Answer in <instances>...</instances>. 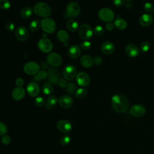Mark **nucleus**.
Wrapping results in <instances>:
<instances>
[{
	"label": "nucleus",
	"mask_w": 154,
	"mask_h": 154,
	"mask_svg": "<svg viewBox=\"0 0 154 154\" xmlns=\"http://www.w3.org/2000/svg\"><path fill=\"white\" fill-rule=\"evenodd\" d=\"M1 143L4 145H8L11 142V138L8 135H3L1 137Z\"/></svg>",
	"instance_id": "39"
},
{
	"label": "nucleus",
	"mask_w": 154,
	"mask_h": 154,
	"mask_svg": "<svg viewBox=\"0 0 154 154\" xmlns=\"http://www.w3.org/2000/svg\"><path fill=\"white\" fill-rule=\"evenodd\" d=\"M113 4L117 7H120L125 4V0H114Z\"/></svg>",
	"instance_id": "44"
},
{
	"label": "nucleus",
	"mask_w": 154,
	"mask_h": 154,
	"mask_svg": "<svg viewBox=\"0 0 154 154\" xmlns=\"http://www.w3.org/2000/svg\"><path fill=\"white\" fill-rule=\"evenodd\" d=\"M11 7L9 0H0V8L3 10H7Z\"/></svg>",
	"instance_id": "34"
},
{
	"label": "nucleus",
	"mask_w": 154,
	"mask_h": 154,
	"mask_svg": "<svg viewBox=\"0 0 154 154\" xmlns=\"http://www.w3.org/2000/svg\"><path fill=\"white\" fill-rule=\"evenodd\" d=\"M58 84V85H59L60 87L64 88V87H66L67 86L68 83H67V82L66 81V80H65V79H61L59 81Z\"/></svg>",
	"instance_id": "47"
},
{
	"label": "nucleus",
	"mask_w": 154,
	"mask_h": 154,
	"mask_svg": "<svg viewBox=\"0 0 154 154\" xmlns=\"http://www.w3.org/2000/svg\"><path fill=\"white\" fill-rule=\"evenodd\" d=\"M80 13V7L76 2H71L68 4L66 10L67 17L74 18L77 17Z\"/></svg>",
	"instance_id": "4"
},
{
	"label": "nucleus",
	"mask_w": 154,
	"mask_h": 154,
	"mask_svg": "<svg viewBox=\"0 0 154 154\" xmlns=\"http://www.w3.org/2000/svg\"><path fill=\"white\" fill-rule=\"evenodd\" d=\"M7 132V128L6 125L4 123L0 122V135L2 136L3 135L6 134Z\"/></svg>",
	"instance_id": "42"
},
{
	"label": "nucleus",
	"mask_w": 154,
	"mask_h": 154,
	"mask_svg": "<svg viewBox=\"0 0 154 154\" xmlns=\"http://www.w3.org/2000/svg\"><path fill=\"white\" fill-rule=\"evenodd\" d=\"M94 63L97 66H100L102 63V59L99 57H96L93 60Z\"/></svg>",
	"instance_id": "48"
},
{
	"label": "nucleus",
	"mask_w": 154,
	"mask_h": 154,
	"mask_svg": "<svg viewBox=\"0 0 154 154\" xmlns=\"http://www.w3.org/2000/svg\"><path fill=\"white\" fill-rule=\"evenodd\" d=\"M42 91L45 95H51L53 93V87L49 82H45L42 87Z\"/></svg>",
	"instance_id": "29"
},
{
	"label": "nucleus",
	"mask_w": 154,
	"mask_h": 154,
	"mask_svg": "<svg viewBox=\"0 0 154 154\" xmlns=\"http://www.w3.org/2000/svg\"><path fill=\"white\" fill-rule=\"evenodd\" d=\"M40 26V22L37 19L33 20L32 22H31V23H29V29L32 32L37 31L38 30Z\"/></svg>",
	"instance_id": "30"
},
{
	"label": "nucleus",
	"mask_w": 154,
	"mask_h": 154,
	"mask_svg": "<svg viewBox=\"0 0 154 154\" xmlns=\"http://www.w3.org/2000/svg\"><path fill=\"white\" fill-rule=\"evenodd\" d=\"M40 26L43 31L48 34L53 33L56 29V23L55 21L51 18H45L40 22Z\"/></svg>",
	"instance_id": "3"
},
{
	"label": "nucleus",
	"mask_w": 154,
	"mask_h": 154,
	"mask_svg": "<svg viewBox=\"0 0 154 154\" xmlns=\"http://www.w3.org/2000/svg\"><path fill=\"white\" fill-rule=\"evenodd\" d=\"M143 8H144V10L146 12H147L148 13H152L154 11V6H153V5L152 3L149 2H146L144 4Z\"/></svg>",
	"instance_id": "35"
},
{
	"label": "nucleus",
	"mask_w": 154,
	"mask_h": 154,
	"mask_svg": "<svg viewBox=\"0 0 154 154\" xmlns=\"http://www.w3.org/2000/svg\"><path fill=\"white\" fill-rule=\"evenodd\" d=\"M34 103L37 106H42L45 103V100L42 97H37L34 100Z\"/></svg>",
	"instance_id": "37"
},
{
	"label": "nucleus",
	"mask_w": 154,
	"mask_h": 154,
	"mask_svg": "<svg viewBox=\"0 0 154 154\" xmlns=\"http://www.w3.org/2000/svg\"><path fill=\"white\" fill-rule=\"evenodd\" d=\"M111 104L113 109L119 113L126 112L129 106L128 99L123 95L120 94L114 95L112 97Z\"/></svg>",
	"instance_id": "1"
},
{
	"label": "nucleus",
	"mask_w": 154,
	"mask_h": 154,
	"mask_svg": "<svg viewBox=\"0 0 154 154\" xmlns=\"http://www.w3.org/2000/svg\"><path fill=\"white\" fill-rule=\"evenodd\" d=\"M131 114L137 117H140L143 116L146 113L145 108L140 104H137L132 106L130 108Z\"/></svg>",
	"instance_id": "15"
},
{
	"label": "nucleus",
	"mask_w": 154,
	"mask_h": 154,
	"mask_svg": "<svg viewBox=\"0 0 154 154\" xmlns=\"http://www.w3.org/2000/svg\"><path fill=\"white\" fill-rule=\"evenodd\" d=\"M57 126L60 131L64 134L69 133L72 129L71 123L67 120H60L58 122Z\"/></svg>",
	"instance_id": "13"
},
{
	"label": "nucleus",
	"mask_w": 154,
	"mask_h": 154,
	"mask_svg": "<svg viewBox=\"0 0 154 154\" xmlns=\"http://www.w3.org/2000/svg\"><path fill=\"white\" fill-rule=\"evenodd\" d=\"M153 19V16L151 14L146 13L140 17L139 23L143 27H148L152 23Z\"/></svg>",
	"instance_id": "19"
},
{
	"label": "nucleus",
	"mask_w": 154,
	"mask_h": 154,
	"mask_svg": "<svg viewBox=\"0 0 154 154\" xmlns=\"http://www.w3.org/2000/svg\"><path fill=\"white\" fill-rule=\"evenodd\" d=\"M76 85L75 83L73 82H70V83H68L67 84V86L66 87V90H67V92L69 93V94H73L74 93H76Z\"/></svg>",
	"instance_id": "32"
},
{
	"label": "nucleus",
	"mask_w": 154,
	"mask_h": 154,
	"mask_svg": "<svg viewBox=\"0 0 154 154\" xmlns=\"http://www.w3.org/2000/svg\"><path fill=\"white\" fill-rule=\"evenodd\" d=\"M5 28L8 31L12 32L14 29V24L11 21H8L5 23Z\"/></svg>",
	"instance_id": "40"
},
{
	"label": "nucleus",
	"mask_w": 154,
	"mask_h": 154,
	"mask_svg": "<svg viewBox=\"0 0 154 154\" xmlns=\"http://www.w3.org/2000/svg\"><path fill=\"white\" fill-rule=\"evenodd\" d=\"M67 28L68 30L70 32H75L78 29L79 26H78V23L77 22L73 19H70L66 23Z\"/></svg>",
	"instance_id": "25"
},
{
	"label": "nucleus",
	"mask_w": 154,
	"mask_h": 154,
	"mask_svg": "<svg viewBox=\"0 0 154 154\" xmlns=\"http://www.w3.org/2000/svg\"><path fill=\"white\" fill-rule=\"evenodd\" d=\"M86 94H87V90L84 88H78L75 93V96L78 99H83L84 97H85Z\"/></svg>",
	"instance_id": "31"
},
{
	"label": "nucleus",
	"mask_w": 154,
	"mask_h": 154,
	"mask_svg": "<svg viewBox=\"0 0 154 154\" xmlns=\"http://www.w3.org/2000/svg\"><path fill=\"white\" fill-rule=\"evenodd\" d=\"M127 1H134V0H126Z\"/></svg>",
	"instance_id": "51"
},
{
	"label": "nucleus",
	"mask_w": 154,
	"mask_h": 154,
	"mask_svg": "<svg viewBox=\"0 0 154 154\" xmlns=\"http://www.w3.org/2000/svg\"><path fill=\"white\" fill-rule=\"evenodd\" d=\"M24 72L29 75L37 74L40 70L39 65L34 61H29L26 63L23 66Z\"/></svg>",
	"instance_id": "9"
},
{
	"label": "nucleus",
	"mask_w": 154,
	"mask_h": 154,
	"mask_svg": "<svg viewBox=\"0 0 154 154\" xmlns=\"http://www.w3.org/2000/svg\"><path fill=\"white\" fill-rule=\"evenodd\" d=\"M32 14V10L29 7H25L20 11V16L23 19H27Z\"/></svg>",
	"instance_id": "27"
},
{
	"label": "nucleus",
	"mask_w": 154,
	"mask_h": 154,
	"mask_svg": "<svg viewBox=\"0 0 154 154\" xmlns=\"http://www.w3.org/2000/svg\"><path fill=\"white\" fill-rule=\"evenodd\" d=\"M57 37L58 39L61 42H63V43H67L69 38L68 33L65 30H63V29H61L58 31L57 34Z\"/></svg>",
	"instance_id": "24"
},
{
	"label": "nucleus",
	"mask_w": 154,
	"mask_h": 154,
	"mask_svg": "<svg viewBox=\"0 0 154 154\" xmlns=\"http://www.w3.org/2000/svg\"><path fill=\"white\" fill-rule=\"evenodd\" d=\"M25 95V90L22 87H17L12 91V97L16 100H20L22 99Z\"/></svg>",
	"instance_id": "20"
},
{
	"label": "nucleus",
	"mask_w": 154,
	"mask_h": 154,
	"mask_svg": "<svg viewBox=\"0 0 154 154\" xmlns=\"http://www.w3.org/2000/svg\"><path fill=\"white\" fill-rule=\"evenodd\" d=\"M37 45L39 49L45 53L50 52L53 48V45L51 41L45 37L40 39L38 42Z\"/></svg>",
	"instance_id": "7"
},
{
	"label": "nucleus",
	"mask_w": 154,
	"mask_h": 154,
	"mask_svg": "<svg viewBox=\"0 0 154 154\" xmlns=\"http://www.w3.org/2000/svg\"><path fill=\"white\" fill-rule=\"evenodd\" d=\"M81 47L82 48V49L87 51V50H88V49H90L91 48V44L88 41H84V42L81 43Z\"/></svg>",
	"instance_id": "41"
},
{
	"label": "nucleus",
	"mask_w": 154,
	"mask_h": 154,
	"mask_svg": "<svg viewBox=\"0 0 154 154\" xmlns=\"http://www.w3.org/2000/svg\"><path fill=\"white\" fill-rule=\"evenodd\" d=\"M58 102L57 97L55 96H50L46 101V106L49 108H52Z\"/></svg>",
	"instance_id": "28"
},
{
	"label": "nucleus",
	"mask_w": 154,
	"mask_h": 154,
	"mask_svg": "<svg viewBox=\"0 0 154 154\" xmlns=\"http://www.w3.org/2000/svg\"><path fill=\"white\" fill-rule=\"evenodd\" d=\"M26 91L31 97H36L40 92V88L35 82H30L26 86Z\"/></svg>",
	"instance_id": "16"
},
{
	"label": "nucleus",
	"mask_w": 154,
	"mask_h": 154,
	"mask_svg": "<svg viewBox=\"0 0 154 154\" xmlns=\"http://www.w3.org/2000/svg\"><path fill=\"white\" fill-rule=\"evenodd\" d=\"M63 75L67 80H72L76 76V68L73 64L67 65L63 69Z\"/></svg>",
	"instance_id": "10"
},
{
	"label": "nucleus",
	"mask_w": 154,
	"mask_h": 154,
	"mask_svg": "<svg viewBox=\"0 0 154 154\" xmlns=\"http://www.w3.org/2000/svg\"><path fill=\"white\" fill-rule=\"evenodd\" d=\"M48 63L47 62V61H43L42 63H41V65H40V66H41V67L42 68V69H46V68H47L48 67Z\"/></svg>",
	"instance_id": "49"
},
{
	"label": "nucleus",
	"mask_w": 154,
	"mask_h": 154,
	"mask_svg": "<svg viewBox=\"0 0 154 154\" xmlns=\"http://www.w3.org/2000/svg\"><path fill=\"white\" fill-rule=\"evenodd\" d=\"M93 34L91 26L87 23H83L79 26L78 35L79 37L84 40L90 38Z\"/></svg>",
	"instance_id": "5"
},
{
	"label": "nucleus",
	"mask_w": 154,
	"mask_h": 154,
	"mask_svg": "<svg viewBox=\"0 0 154 154\" xmlns=\"http://www.w3.org/2000/svg\"><path fill=\"white\" fill-rule=\"evenodd\" d=\"M93 32L97 35H101L104 32V29L102 26L97 25L95 26Z\"/></svg>",
	"instance_id": "38"
},
{
	"label": "nucleus",
	"mask_w": 154,
	"mask_h": 154,
	"mask_svg": "<svg viewBox=\"0 0 154 154\" xmlns=\"http://www.w3.org/2000/svg\"><path fill=\"white\" fill-rule=\"evenodd\" d=\"M80 63L82 66L85 68H89L92 66L93 64V59L88 55H84L81 57L80 59Z\"/></svg>",
	"instance_id": "23"
},
{
	"label": "nucleus",
	"mask_w": 154,
	"mask_h": 154,
	"mask_svg": "<svg viewBox=\"0 0 154 154\" xmlns=\"http://www.w3.org/2000/svg\"><path fill=\"white\" fill-rule=\"evenodd\" d=\"M46 61L53 67H58L62 63V58L59 54L51 52L47 56Z\"/></svg>",
	"instance_id": "11"
},
{
	"label": "nucleus",
	"mask_w": 154,
	"mask_h": 154,
	"mask_svg": "<svg viewBox=\"0 0 154 154\" xmlns=\"http://www.w3.org/2000/svg\"><path fill=\"white\" fill-rule=\"evenodd\" d=\"M141 1H145V0H141Z\"/></svg>",
	"instance_id": "52"
},
{
	"label": "nucleus",
	"mask_w": 154,
	"mask_h": 154,
	"mask_svg": "<svg viewBox=\"0 0 154 154\" xmlns=\"http://www.w3.org/2000/svg\"><path fill=\"white\" fill-rule=\"evenodd\" d=\"M33 79H34V80L35 81H40V79L39 77L37 76V75H35V76H34V78H33Z\"/></svg>",
	"instance_id": "50"
},
{
	"label": "nucleus",
	"mask_w": 154,
	"mask_h": 154,
	"mask_svg": "<svg viewBox=\"0 0 154 154\" xmlns=\"http://www.w3.org/2000/svg\"><path fill=\"white\" fill-rule=\"evenodd\" d=\"M114 24L113 23H112L111 22H107L106 23V25H105V27H106V29L109 31H111L114 29Z\"/></svg>",
	"instance_id": "45"
},
{
	"label": "nucleus",
	"mask_w": 154,
	"mask_h": 154,
	"mask_svg": "<svg viewBox=\"0 0 154 154\" xmlns=\"http://www.w3.org/2000/svg\"><path fill=\"white\" fill-rule=\"evenodd\" d=\"M58 103L62 108H69L73 105V100L70 96L63 95L58 99Z\"/></svg>",
	"instance_id": "17"
},
{
	"label": "nucleus",
	"mask_w": 154,
	"mask_h": 154,
	"mask_svg": "<svg viewBox=\"0 0 154 154\" xmlns=\"http://www.w3.org/2000/svg\"><path fill=\"white\" fill-rule=\"evenodd\" d=\"M114 25L117 28L119 29H124L127 27V22L125 20L121 19V18H117L114 21Z\"/></svg>",
	"instance_id": "26"
},
{
	"label": "nucleus",
	"mask_w": 154,
	"mask_h": 154,
	"mask_svg": "<svg viewBox=\"0 0 154 154\" xmlns=\"http://www.w3.org/2000/svg\"><path fill=\"white\" fill-rule=\"evenodd\" d=\"M115 49L114 44L109 41L104 42L101 46V51L105 55L111 54Z\"/></svg>",
	"instance_id": "22"
},
{
	"label": "nucleus",
	"mask_w": 154,
	"mask_h": 154,
	"mask_svg": "<svg viewBox=\"0 0 154 154\" xmlns=\"http://www.w3.org/2000/svg\"><path fill=\"white\" fill-rule=\"evenodd\" d=\"M61 76L57 69L51 67L48 70V80L50 84L55 85L59 82Z\"/></svg>",
	"instance_id": "8"
},
{
	"label": "nucleus",
	"mask_w": 154,
	"mask_h": 154,
	"mask_svg": "<svg viewBox=\"0 0 154 154\" xmlns=\"http://www.w3.org/2000/svg\"><path fill=\"white\" fill-rule=\"evenodd\" d=\"M81 54V49L79 45H72L68 51V55L70 58L72 59L78 58Z\"/></svg>",
	"instance_id": "21"
},
{
	"label": "nucleus",
	"mask_w": 154,
	"mask_h": 154,
	"mask_svg": "<svg viewBox=\"0 0 154 154\" xmlns=\"http://www.w3.org/2000/svg\"><path fill=\"white\" fill-rule=\"evenodd\" d=\"M34 13L38 16L42 17H48L51 14V9L46 3L40 2L36 4L33 8Z\"/></svg>",
	"instance_id": "2"
},
{
	"label": "nucleus",
	"mask_w": 154,
	"mask_h": 154,
	"mask_svg": "<svg viewBox=\"0 0 154 154\" xmlns=\"http://www.w3.org/2000/svg\"><path fill=\"white\" fill-rule=\"evenodd\" d=\"M126 54L129 57H137L140 53V49L138 48L134 44H129L127 45L125 49Z\"/></svg>",
	"instance_id": "18"
},
{
	"label": "nucleus",
	"mask_w": 154,
	"mask_h": 154,
	"mask_svg": "<svg viewBox=\"0 0 154 154\" xmlns=\"http://www.w3.org/2000/svg\"><path fill=\"white\" fill-rule=\"evenodd\" d=\"M76 81L79 85L85 87L90 83V78L87 73L84 72H81L76 75Z\"/></svg>",
	"instance_id": "14"
},
{
	"label": "nucleus",
	"mask_w": 154,
	"mask_h": 154,
	"mask_svg": "<svg viewBox=\"0 0 154 154\" xmlns=\"http://www.w3.org/2000/svg\"><path fill=\"white\" fill-rule=\"evenodd\" d=\"M100 19L104 22H111L114 19V13L112 10L108 8H103L98 13Z\"/></svg>",
	"instance_id": "6"
},
{
	"label": "nucleus",
	"mask_w": 154,
	"mask_h": 154,
	"mask_svg": "<svg viewBox=\"0 0 154 154\" xmlns=\"http://www.w3.org/2000/svg\"><path fill=\"white\" fill-rule=\"evenodd\" d=\"M150 46V43L148 42L144 41L140 45V51L141 52H143V53L146 52H147L149 50Z\"/></svg>",
	"instance_id": "33"
},
{
	"label": "nucleus",
	"mask_w": 154,
	"mask_h": 154,
	"mask_svg": "<svg viewBox=\"0 0 154 154\" xmlns=\"http://www.w3.org/2000/svg\"><path fill=\"white\" fill-rule=\"evenodd\" d=\"M15 84L17 87H22L24 84V81L22 78H18L16 79Z\"/></svg>",
	"instance_id": "46"
},
{
	"label": "nucleus",
	"mask_w": 154,
	"mask_h": 154,
	"mask_svg": "<svg viewBox=\"0 0 154 154\" xmlns=\"http://www.w3.org/2000/svg\"><path fill=\"white\" fill-rule=\"evenodd\" d=\"M37 76L40 79H45L48 77V72L45 70H40L37 73Z\"/></svg>",
	"instance_id": "43"
},
{
	"label": "nucleus",
	"mask_w": 154,
	"mask_h": 154,
	"mask_svg": "<svg viewBox=\"0 0 154 154\" xmlns=\"http://www.w3.org/2000/svg\"><path fill=\"white\" fill-rule=\"evenodd\" d=\"M15 36L17 40L24 42L28 38L29 31L25 26H19L15 31Z\"/></svg>",
	"instance_id": "12"
},
{
	"label": "nucleus",
	"mask_w": 154,
	"mask_h": 154,
	"mask_svg": "<svg viewBox=\"0 0 154 154\" xmlns=\"http://www.w3.org/2000/svg\"><path fill=\"white\" fill-rule=\"evenodd\" d=\"M70 141V137L69 135H64L60 139V143L63 145L66 146L67 145Z\"/></svg>",
	"instance_id": "36"
}]
</instances>
